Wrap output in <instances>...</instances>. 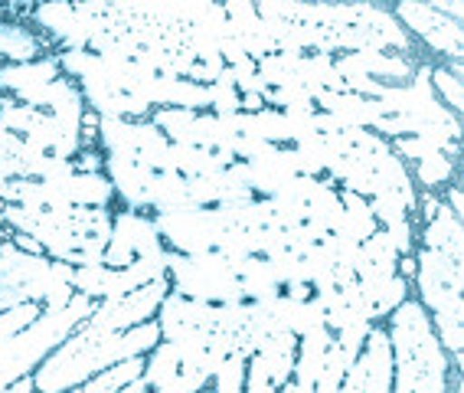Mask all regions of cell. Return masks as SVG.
I'll return each instance as SVG.
<instances>
[{
	"mask_svg": "<svg viewBox=\"0 0 464 393\" xmlns=\"http://www.w3.org/2000/svg\"><path fill=\"white\" fill-rule=\"evenodd\" d=\"M59 59L53 56H40L34 63H4L0 66V93L20 95L30 93V89H40V85H50L53 79H59Z\"/></svg>",
	"mask_w": 464,
	"mask_h": 393,
	"instance_id": "obj_10",
	"label": "cell"
},
{
	"mask_svg": "<svg viewBox=\"0 0 464 393\" xmlns=\"http://www.w3.org/2000/svg\"><path fill=\"white\" fill-rule=\"evenodd\" d=\"M262 109H268V102L262 95H242L239 99V112H246V115H256Z\"/></svg>",
	"mask_w": 464,
	"mask_h": 393,
	"instance_id": "obj_30",
	"label": "cell"
},
{
	"mask_svg": "<svg viewBox=\"0 0 464 393\" xmlns=\"http://www.w3.org/2000/svg\"><path fill=\"white\" fill-rule=\"evenodd\" d=\"M246 354L232 351L223 360V368L216 370L213 377V393H242L246 390Z\"/></svg>",
	"mask_w": 464,
	"mask_h": 393,
	"instance_id": "obj_20",
	"label": "cell"
},
{
	"mask_svg": "<svg viewBox=\"0 0 464 393\" xmlns=\"http://www.w3.org/2000/svg\"><path fill=\"white\" fill-rule=\"evenodd\" d=\"M43 315L40 301H20V305H10V309L0 311V344L10 341L14 335H20L24 328H30Z\"/></svg>",
	"mask_w": 464,
	"mask_h": 393,
	"instance_id": "obj_19",
	"label": "cell"
},
{
	"mask_svg": "<svg viewBox=\"0 0 464 393\" xmlns=\"http://www.w3.org/2000/svg\"><path fill=\"white\" fill-rule=\"evenodd\" d=\"M150 210H167V207H183L187 201V177L183 174H154V184L148 193Z\"/></svg>",
	"mask_w": 464,
	"mask_h": 393,
	"instance_id": "obj_18",
	"label": "cell"
},
{
	"mask_svg": "<svg viewBox=\"0 0 464 393\" xmlns=\"http://www.w3.org/2000/svg\"><path fill=\"white\" fill-rule=\"evenodd\" d=\"M115 279H118V269L75 266L72 289L79 295H85V299H92V301H105V299H111V292H115Z\"/></svg>",
	"mask_w": 464,
	"mask_h": 393,
	"instance_id": "obj_16",
	"label": "cell"
},
{
	"mask_svg": "<svg viewBox=\"0 0 464 393\" xmlns=\"http://www.w3.org/2000/svg\"><path fill=\"white\" fill-rule=\"evenodd\" d=\"M0 14H7V7H0Z\"/></svg>",
	"mask_w": 464,
	"mask_h": 393,
	"instance_id": "obj_34",
	"label": "cell"
},
{
	"mask_svg": "<svg viewBox=\"0 0 464 393\" xmlns=\"http://www.w3.org/2000/svg\"><path fill=\"white\" fill-rule=\"evenodd\" d=\"M72 161L79 174H102V171H105V158H102L95 148H82Z\"/></svg>",
	"mask_w": 464,
	"mask_h": 393,
	"instance_id": "obj_26",
	"label": "cell"
},
{
	"mask_svg": "<svg viewBox=\"0 0 464 393\" xmlns=\"http://www.w3.org/2000/svg\"><path fill=\"white\" fill-rule=\"evenodd\" d=\"M390 14L399 20V26H402L409 36H419L431 53H439V56H448V59H461L464 34L458 20L441 17L431 4H396Z\"/></svg>",
	"mask_w": 464,
	"mask_h": 393,
	"instance_id": "obj_4",
	"label": "cell"
},
{
	"mask_svg": "<svg viewBox=\"0 0 464 393\" xmlns=\"http://www.w3.org/2000/svg\"><path fill=\"white\" fill-rule=\"evenodd\" d=\"M445 203H448V207H451V213H455V217H461V213H464V193H461V187H458V184L448 187Z\"/></svg>",
	"mask_w": 464,
	"mask_h": 393,
	"instance_id": "obj_31",
	"label": "cell"
},
{
	"mask_svg": "<svg viewBox=\"0 0 464 393\" xmlns=\"http://www.w3.org/2000/svg\"><path fill=\"white\" fill-rule=\"evenodd\" d=\"M72 295H75V289L72 285H66V282H46V292H43V299H40V305H43V311H63L72 301Z\"/></svg>",
	"mask_w": 464,
	"mask_h": 393,
	"instance_id": "obj_24",
	"label": "cell"
},
{
	"mask_svg": "<svg viewBox=\"0 0 464 393\" xmlns=\"http://www.w3.org/2000/svg\"><path fill=\"white\" fill-rule=\"evenodd\" d=\"M46 50H50V40L36 34L34 26L17 24V20H0V59H7V63H34Z\"/></svg>",
	"mask_w": 464,
	"mask_h": 393,
	"instance_id": "obj_12",
	"label": "cell"
},
{
	"mask_svg": "<svg viewBox=\"0 0 464 393\" xmlns=\"http://www.w3.org/2000/svg\"><path fill=\"white\" fill-rule=\"evenodd\" d=\"M431 89H435V95H439V102L448 112L461 115V102H464L461 79H455L445 66H439V69H431Z\"/></svg>",
	"mask_w": 464,
	"mask_h": 393,
	"instance_id": "obj_21",
	"label": "cell"
},
{
	"mask_svg": "<svg viewBox=\"0 0 464 393\" xmlns=\"http://www.w3.org/2000/svg\"><path fill=\"white\" fill-rule=\"evenodd\" d=\"M134 262V252L125 250V246H118V243H108L105 246V266L108 269H128Z\"/></svg>",
	"mask_w": 464,
	"mask_h": 393,
	"instance_id": "obj_27",
	"label": "cell"
},
{
	"mask_svg": "<svg viewBox=\"0 0 464 393\" xmlns=\"http://www.w3.org/2000/svg\"><path fill=\"white\" fill-rule=\"evenodd\" d=\"M95 305L99 301L75 292L63 311H43L34 325L0 344V393L7 390L10 384L24 380V377H34V370L40 368L43 360L50 358L82 321L92 319Z\"/></svg>",
	"mask_w": 464,
	"mask_h": 393,
	"instance_id": "obj_1",
	"label": "cell"
},
{
	"mask_svg": "<svg viewBox=\"0 0 464 393\" xmlns=\"http://www.w3.org/2000/svg\"><path fill=\"white\" fill-rule=\"evenodd\" d=\"M69 203L72 207H89V210H102L115 201V187L105 174H79L75 171L66 184Z\"/></svg>",
	"mask_w": 464,
	"mask_h": 393,
	"instance_id": "obj_14",
	"label": "cell"
},
{
	"mask_svg": "<svg viewBox=\"0 0 464 393\" xmlns=\"http://www.w3.org/2000/svg\"><path fill=\"white\" fill-rule=\"evenodd\" d=\"M10 236V243L17 246L20 252H26V256H46V252H43V246L36 243L34 236H26V233H7Z\"/></svg>",
	"mask_w": 464,
	"mask_h": 393,
	"instance_id": "obj_28",
	"label": "cell"
},
{
	"mask_svg": "<svg viewBox=\"0 0 464 393\" xmlns=\"http://www.w3.org/2000/svg\"><path fill=\"white\" fill-rule=\"evenodd\" d=\"M118 393H150V390H148V384H144L141 377H138V380H131V384L121 387V390H118Z\"/></svg>",
	"mask_w": 464,
	"mask_h": 393,
	"instance_id": "obj_32",
	"label": "cell"
},
{
	"mask_svg": "<svg viewBox=\"0 0 464 393\" xmlns=\"http://www.w3.org/2000/svg\"><path fill=\"white\" fill-rule=\"evenodd\" d=\"M26 17L40 26L46 40L56 43L59 53L63 50H89L92 34L99 30V17H85L75 10V4H40V7H30Z\"/></svg>",
	"mask_w": 464,
	"mask_h": 393,
	"instance_id": "obj_5",
	"label": "cell"
},
{
	"mask_svg": "<svg viewBox=\"0 0 464 393\" xmlns=\"http://www.w3.org/2000/svg\"><path fill=\"white\" fill-rule=\"evenodd\" d=\"M207 384H209V377L203 374V370L180 368V374H177L170 384L160 387V390H154V393H199V390H207Z\"/></svg>",
	"mask_w": 464,
	"mask_h": 393,
	"instance_id": "obj_22",
	"label": "cell"
},
{
	"mask_svg": "<svg viewBox=\"0 0 464 393\" xmlns=\"http://www.w3.org/2000/svg\"><path fill=\"white\" fill-rule=\"evenodd\" d=\"M455 171H458V161L455 158H448V154H431L429 161H422V164H412V181H415V187L422 184L425 191H439V187H445L451 177H455Z\"/></svg>",
	"mask_w": 464,
	"mask_h": 393,
	"instance_id": "obj_17",
	"label": "cell"
},
{
	"mask_svg": "<svg viewBox=\"0 0 464 393\" xmlns=\"http://www.w3.org/2000/svg\"><path fill=\"white\" fill-rule=\"evenodd\" d=\"M334 341V331L327 325H317L311 331L298 338V354H295V374L291 380L304 390H314L317 377H321V368H324V358H327V348Z\"/></svg>",
	"mask_w": 464,
	"mask_h": 393,
	"instance_id": "obj_9",
	"label": "cell"
},
{
	"mask_svg": "<svg viewBox=\"0 0 464 393\" xmlns=\"http://www.w3.org/2000/svg\"><path fill=\"white\" fill-rule=\"evenodd\" d=\"M282 295L288 301H307V299H314V289L307 282H288V285H282Z\"/></svg>",
	"mask_w": 464,
	"mask_h": 393,
	"instance_id": "obj_29",
	"label": "cell"
},
{
	"mask_svg": "<svg viewBox=\"0 0 464 393\" xmlns=\"http://www.w3.org/2000/svg\"><path fill=\"white\" fill-rule=\"evenodd\" d=\"M108 243H118L131 250L134 256H148V252L160 250V233L154 226V217L148 213H138V210H121V213H111V240Z\"/></svg>",
	"mask_w": 464,
	"mask_h": 393,
	"instance_id": "obj_8",
	"label": "cell"
},
{
	"mask_svg": "<svg viewBox=\"0 0 464 393\" xmlns=\"http://www.w3.org/2000/svg\"><path fill=\"white\" fill-rule=\"evenodd\" d=\"M7 181H10V177L4 174V168H0V197H4V187H7Z\"/></svg>",
	"mask_w": 464,
	"mask_h": 393,
	"instance_id": "obj_33",
	"label": "cell"
},
{
	"mask_svg": "<svg viewBox=\"0 0 464 393\" xmlns=\"http://www.w3.org/2000/svg\"><path fill=\"white\" fill-rule=\"evenodd\" d=\"M311 95L343 128H370L373 132L376 122L386 118V112H382V105L376 99H363V95H353V93H327V89H314Z\"/></svg>",
	"mask_w": 464,
	"mask_h": 393,
	"instance_id": "obj_7",
	"label": "cell"
},
{
	"mask_svg": "<svg viewBox=\"0 0 464 393\" xmlns=\"http://www.w3.org/2000/svg\"><path fill=\"white\" fill-rule=\"evenodd\" d=\"M102 174L111 181L115 197L125 201V210H150L148 193L154 184V171L138 164V161H121V158H105V171Z\"/></svg>",
	"mask_w": 464,
	"mask_h": 393,
	"instance_id": "obj_6",
	"label": "cell"
},
{
	"mask_svg": "<svg viewBox=\"0 0 464 393\" xmlns=\"http://www.w3.org/2000/svg\"><path fill=\"white\" fill-rule=\"evenodd\" d=\"M154 226L160 233V243L170 246V252L183 256H199V252L216 250V240L226 233V223L219 220L216 207H167L154 210Z\"/></svg>",
	"mask_w": 464,
	"mask_h": 393,
	"instance_id": "obj_2",
	"label": "cell"
},
{
	"mask_svg": "<svg viewBox=\"0 0 464 393\" xmlns=\"http://www.w3.org/2000/svg\"><path fill=\"white\" fill-rule=\"evenodd\" d=\"M167 292H170V279H158V282L144 285V289H134L125 299L99 301L92 319L82 321V325L92 328V331H105V335L108 331H128V328L154 319Z\"/></svg>",
	"mask_w": 464,
	"mask_h": 393,
	"instance_id": "obj_3",
	"label": "cell"
},
{
	"mask_svg": "<svg viewBox=\"0 0 464 393\" xmlns=\"http://www.w3.org/2000/svg\"><path fill=\"white\" fill-rule=\"evenodd\" d=\"M239 99L242 95L232 85H209V109H213V115H236L239 112Z\"/></svg>",
	"mask_w": 464,
	"mask_h": 393,
	"instance_id": "obj_23",
	"label": "cell"
},
{
	"mask_svg": "<svg viewBox=\"0 0 464 393\" xmlns=\"http://www.w3.org/2000/svg\"><path fill=\"white\" fill-rule=\"evenodd\" d=\"M34 393H36V390H34Z\"/></svg>",
	"mask_w": 464,
	"mask_h": 393,
	"instance_id": "obj_35",
	"label": "cell"
},
{
	"mask_svg": "<svg viewBox=\"0 0 464 393\" xmlns=\"http://www.w3.org/2000/svg\"><path fill=\"white\" fill-rule=\"evenodd\" d=\"M141 370H144V358L121 360V364H115V368H105L102 374L89 377L85 384H79L69 393H118L121 387H128L131 380H138Z\"/></svg>",
	"mask_w": 464,
	"mask_h": 393,
	"instance_id": "obj_15",
	"label": "cell"
},
{
	"mask_svg": "<svg viewBox=\"0 0 464 393\" xmlns=\"http://www.w3.org/2000/svg\"><path fill=\"white\" fill-rule=\"evenodd\" d=\"M422 250L448 252L451 260L464 262V226H461V217H455L445 201H441L435 220H429V223H425Z\"/></svg>",
	"mask_w": 464,
	"mask_h": 393,
	"instance_id": "obj_11",
	"label": "cell"
},
{
	"mask_svg": "<svg viewBox=\"0 0 464 393\" xmlns=\"http://www.w3.org/2000/svg\"><path fill=\"white\" fill-rule=\"evenodd\" d=\"M177 374H180V351H177L174 341H158L144 354L141 380L148 384V390H160V387L170 384Z\"/></svg>",
	"mask_w": 464,
	"mask_h": 393,
	"instance_id": "obj_13",
	"label": "cell"
},
{
	"mask_svg": "<svg viewBox=\"0 0 464 393\" xmlns=\"http://www.w3.org/2000/svg\"><path fill=\"white\" fill-rule=\"evenodd\" d=\"M24 148H26V142L20 138V134L4 132V128H0V164H7V161H17V164H20V154H24ZM20 168H24V164H20Z\"/></svg>",
	"mask_w": 464,
	"mask_h": 393,
	"instance_id": "obj_25",
	"label": "cell"
}]
</instances>
